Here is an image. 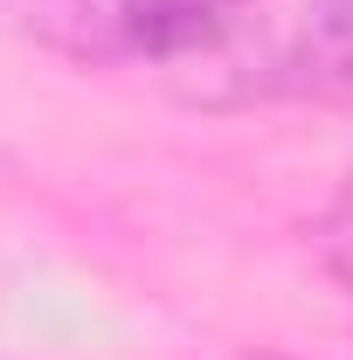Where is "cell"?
Here are the masks:
<instances>
[{
  "label": "cell",
  "instance_id": "277c9868",
  "mask_svg": "<svg viewBox=\"0 0 353 360\" xmlns=\"http://www.w3.org/2000/svg\"><path fill=\"white\" fill-rule=\"evenodd\" d=\"M243 360H284V354H243Z\"/></svg>",
  "mask_w": 353,
  "mask_h": 360
},
{
  "label": "cell",
  "instance_id": "3957f363",
  "mask_svg": "<svg viewBox=\"0 0 353 360\" xmlns=\"http://www.w3.org/2000/svg\"><path fill=\"white\" fill-rule=\"evenodd\" d=\"M312 250H319V264L353 291V174H347V187L326 201V215H319V229H312Z\"/></svg>",
  "mask_w": 353,
  "mask_h": 360
},
{
  "label": "cell",
  "instance_id": "6da1fadb",
  "mask_svg": "<svg viewBox=\"0 0 353 360\" xmlns=\"http://www.w3.org/2000/svg\"><path fill=\"white\" fill-rule=\"evenodd\" d=\"M174 90L208 111L353 104V0H236Z\"/></svg>",
  "mask_w": 353,
  "mask_h": 360
},
{
  "label": "cell",
  "instance_id": "7a4b0ae2",
  "mask_svg": "<svg viewBox=\"0 0 353 360\" xmlns=\"http://www.w3.org/2000/svg\"><path fill=\"white\" fill-rule=\"evenodd\" d=\"M236 0H14L42 49L90 70H167L194 63L222 35Z\"/></svg>",
  "mask_w": 353,
  "mask_h": 360
}]
</instances>
